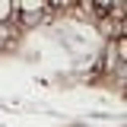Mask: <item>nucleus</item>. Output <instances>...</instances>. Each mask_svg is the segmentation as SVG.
I'll return each instance as SVG.
<instances>
[{"label":"nucleus","mask_w":127,"mask_h":127,"mask_svg":"<svg viewBox=\"0 0 127 127\" xmlns=\"http://www.w3.org/2000/svg\"><path fill=\"white\" fill-rule=\"evenodd\" d=\"M16 10H19V13H26L29 19H35V16H41L45 10H51V3H45V0H19V3H16Z\"/></svg>","instance_id":"f257e3e1"},{"label":"nucleus","mask_w":127,"mask_h":127,"mask_svg":"<svg viewBox=\"0 0 127 127\" xmlns=\"http://www.w3.org/2000/svg\"><path fill=\"white\" fill-rule=\"evenodd\" d=\"M114 54H118V57L127 64V35H121V38L114 41Z\"/></svg>","instance_id":"7ed1b4c3"},{"label":"nucleus","mask_w":127,"mask_h":127,"mask_svg":"<svg viewBox=\"0 0 127 127\" xmlns=\"http://www.w3.org/2000/svg\"><path fill=\"white\" fill-rule=\"evenodd\" d=\"M16 16V3H10V0H0V26L6 22V19H13Z\"/></svg>","instance_id":"f03ea898"}]
</instances>
